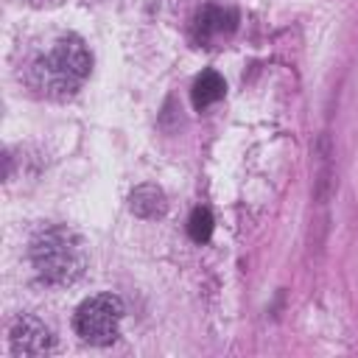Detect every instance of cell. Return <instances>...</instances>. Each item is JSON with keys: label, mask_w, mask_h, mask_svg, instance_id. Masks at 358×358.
Listing matches in <instances>:
<instances>
[{"label": "cell", "mask_w": 358, "mask_h": 358, "mask_svg": "<svg viewBox=\"0 0 358 358\" xmlns=\"http://www.w3.org/2000/svg\"><path fill=\"white\" fill-rule=\"evenodd\" d=\"M90 70H92V56L87 45L78 36H62L50 45V50L34 59L28 78L31 87L39 90L42 95L62 101L81 90Z\"/></svg>", "instance_id": "cell-1"}, {"label": "cell", "mask_w": 358, "mask_h": 358, "mask_svg": "<svg viewBox=\"0 0 358 358\" xmlns=\"http://www.w3.org/2000/svg\"><path fill=\"white\" fill-rule=\"evenodd\" d=\"M224 92H227V81H224V76L215 73V70H201V73L196 76V81H193L190 101H193L196 109H207V106L218 103V101L224 98Z\"/></svg>", "instance_id": "cell-6"}, {"label": "cell", "mask_w": 358, "mask_h": 358, "mask_svg": "<svg viewBox=\"0 0 358 358\" xmlns=\"http://www.w3.org/2000/svg\"><path fill=\"white\" fill-rule=\"evenodd\" d=\"M165 207H168L165 193L157 185H140L129 196V210L137 218H159L165 213Z\"/></svg>", "instance_id": "cell-7"}, {"label": "cell", "mask_w": 358, "mask_h": 358, "mask_svg": "<svg viewBox=\"0 0 358 358\" xmlns=\"http://www.w3.org/2000/svg\"><path fill=\"white\" fill-rule=\"evenodd\" d=\"M123 322V302L115 294H95L84 299L73 313L76 333L95 347H106L120 336Z\"/></svg>", "instance_id": "cell-3"}, {"label": "cell", "mask_w": 358, "mask_h": 358, "mask_svg": "<svg viewBox=\"0 0 358 358\" xmlns=\"http://www.w3.org/2000/svg\"><path fill=\"white\" fill-rule=\"evenodd\" d=\"M8 347L11 355H50L56 350V338L42 319L25 313L11 324Z\"/></svg>", "instance_id": "cell-4"}, {"label": "cell", "mask_w": 358, "mask_h": 358, "mask_svg": "<svg viewBox=\"0 0 358 358\" xmlns=\"http://www.w3.org/2000/svg\"><path fill=\"white\" fill-rule=\"evenodd\" d=\"M34 3H59V0H34Z\"/></svg>", "instance_id": "cell-9"}, {"label": "cell", "mask_w": 358, "mask_h": 358, "mask_svg": "<svg viewBox=\"0 0 358 358\" xmlns=\"http://www.w3.org/2000/svg\"><path fill=\"white\" fill-rule=\"evenodd\" d=\"M213 227H215V221H213V213L207 207H196L187 218V235L196 243H207L213 235Z\"/></svg>", "instance_id": "cell-8"}, {"label": "cell", "mask_w": 358, "mask_h": 358, "mask_svg": "<svg viewBox=\"0 0 358 358\" xmlns=\"http://www.w3.org/2000/svg\"><path fill=\"white\" fill-rule=\"evenodd\" d=\"M238 28V11L229 8V6H204L196 17H193V28H190V36L196 45H204V48H213L215 42L227 39L232 31Z\"/></svg>", "instance_id": "cell-5"}, {"label": "cell", "mask_w": 358, "mask_h": 358, "mask_svg": "<svg viewBox=\"0 0 358 358\" xmlns=\"http://www.w3.org/2000/svg\"><path fill=\"white\" fill-rule=\"evenodd\" d=\"M36 277L48 285H73L87 268V243L70 227H48L34 235L28 249Z\"/></svg>", "instance_id": "cell-2"}]
</instances>
